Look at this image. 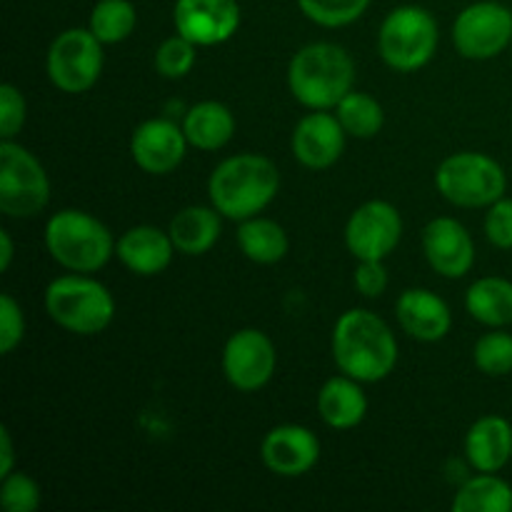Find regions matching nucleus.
<instances>
[{"label": "nucleus", "instance_id": "1", "mask_svg": "<svg viewBox=\"0 0 512 512\" xmlns=\"http://www.w3.org/2000/svg\"><path fill=\"white\" fill-rule=\"evenodd\" d=\"M330 348L340 373L360 383H380L398 365V338L373 310L353 308L340 315Z\"/></svg>", "mask_w": 512, "mask_h": 512}, {"label": "nucleus", "instance_id": "2", "mask_svg": "<svg viewBox=\"0 0 512 512\" xmlns=\"http://www.w3.org/2000/svg\"><path fill=\"white\" fill-rule=\"evenodd\" d=\"M280 190V173L265 155L240 153L225 158L208 180L210 203L223 218L243 220L263 213Z\"/></svg>", "mask_w": 512, "mask_h": 512}, {"label": "nucleus", "instance_id": "3", "mask_svg": "<svg viewBox=\"0 0 512 512\" xmlns=\"http://www.w3.org/2000/svg\"><path fill=\"white\" fill-rule=\"evenodd\" d=\"M353 83V58L335 43L305 45L288 65L290 93L310 110H335V105L353 90Z\"/></svg>", "mask_w": 512, "mask_h": 512}, {"label": "nucleus", "instance_id": "4", "mask_svg": "<svg viewBox=\"0 0 512 512\" xmlns=\"http://www.w3.org/2000/svg\"><path fill=\"white\" fill-rule=\"evenodd\" d=\"M45 248L70 273H95L113 258L115 240L95 215L65 208L45 223Z\"/></svg>", "mask_w": 512, "mask_h": 512}, {"label": "nucleus", "instance_id": "5", "mask_svg": "<svg viewBox=\"0 0 512 512\" xmlns=\"http://www.w3.org/2000/svg\"><path fill=\"white\" fill-rule=\"evenodd\" d=\"M50 320L75 335H98L113 323L115 300L110 290L85 273L60 275L45 288Z\"/></svg>", "mask_w": 512, "mask_h": 512}, {"label": "nucleus", "instance_id": "6", "mask_svg": "<svg viewBox=\"0 0 512 512\" xmlns=\"http://www.w3.org/2000/svg\"><path fill=\"white\" fill-rule=\"evenodd\" d=\"M438 43V20L420 5H400L390 10L378 33L380 58L398 73L425 68L433 60Z\"/></svg>", "mask_w": 512, "mask_h": 512}, {"label": "nucleus", "instance_id": "7", "mask_svg": "<svg viewBox=\"0 0 512 512\" xmlns=\"http://www.w3.org/2000/svg\"><path fill=\"white\" fill-rule=\"evenodd\" d=\"M435 188L458 208H490L508 188L503 165L485 153H453L435 170Z\"/></svg>", "mask_w": 512, "mask_h": 512}, {"label": "nucleus", "instance_id": "8", "mask_svg": "<svg viewBox=\"0 0 512 512\" xmlns=\"http://www.w3.org/2000/svg\"><path fill=\"white\" fill-rule=\"evenodd\" d=\"M50 200V180L40 160L15 140L0 143V210L8 218H35Z\"/></svg>", "mask_w": 512, "mask_h": 512}, {"label": "nucleus", "instance_id": "9", "mask_svg": "<svg viewBox=\"0 0 512 512\" xmlns=\"http://www.w3.org/2000/svg\"><path fill=\"white\" fill-rule=\"evenodd\" d=\"M103 43L90 28H68L48 48V78L58 90L70 95L93 88L103 73Z\"/></svg>", "mask_w": 512, "mask_h": 512}, {"label": "nucleus", "instance_id": "10", "mask_svg": "<svg viewBox=\"0 0 512 512\" xmlns=\"http://www.w3.org/2000/svg\"><path fill=\"white\" fill-rule=\"evenodd\" d=\"M512 43V10L498 0H478L460 10L453 45L463 58L490 60Z\"/></svg>", "mask_w": 512, "mask_h": 512}, {"label": "nucleus", "instance_id": "11", "mask_svg": "<svg viewBox=\"0 0 512 512\" xmlns=\"http://www.w3.org/2000/svg\"><path fill=\"white\" fill-rule=\"evenodd\" d=\"M403 238V218L388 200H368L345 225V245L355 260H385Z\"/></svg>", "mask_w": 512, "mask_h": 512}, {"label": "nucleus", "instance_id": "12", "mask_svg": "<svg viewBox=\"0 0 512 512\" xmlns=\"http://www.w3.org/2000/svg\"><path fill=\"white\" fill-rule=\"evenodd\" d=\"M278 365L273 340L258 328H243L223 348V373L240 393H255L270 383Z\"/></svg>", "mask_w": 512, "mask_h": 512}, {"label": "nucleus", "instance_id": "13", "mask_svg": "<svg viewBox=\"0 0 512 512\" xmlns=\"http://www.w3.org/2000/svg\"><path fill=\"white\" fill-rule=\"evenodd\" d=\"M243 10L238 0H175V33L200 48L228 43L240 28Z\"/></svg>", "mask_w": 512, "mask_h": 512}, {"label": "nucleus", "instance_id": "14", "mask_svg": "<svg viewBox=\"0 0 512 512\" xmlns=\"http://www.w3.org/2000/svg\"><path fill=\"white\" fill-rule=\"evenodd\" d=\"M188 138L173 120L153 118L140 123L130 138V155L135 165L150 175H168L185 160Z\"/></svg>", "mask_w": 512, "mask_h": 512}, {"label": "nucleus", "instance_id": "15", "mask_svg": "<svg viewBox=\"0 0 512 512\" xmlns=\"http://www.w3.org/2000/svg\"><path fill=\"white\" fill-rule=\"evenodd\" d=\"M260 458L270 473L280 478H300L318 465L320 440L303 425H278L263 438Z\"/></svg>", "mask_w": 512, "mask_h": 512}, {"label": "nucleus", "instance_id": "16", "mask_svg": "<svg viewBox=\"0 0 512 512\" xmlns=\"http://www.w3.org/2000/svg\"><path fill=\"white\" fill-rule=\"evenodd\" d=\"M345 128L338 115L328 110H313L293 130V155L300 165L310 170H325L340 160L345 150Z\"/></svg>", "mask_w": 512, "mask_h": 512}, {"label": "nucleus", "instance_id": "17", "mask_svg": "<svg viewBox=\"0 0 512 512\" xmlns=\"http://www.w3.org/2000/svg\"><path fill=\"white\" fill-rule=\"evenodd\" d=\"M423 250L430 268L443 278H463L475 263V243L455 218H435L423 230Z\"/></svg>", "mask_w": 512, "mask_h": 512}, {"label": "nucleus", "instance_id": "18", "mask_svg": "<svg viewBox=\"0 0 512 512\" xmlns=\"http://www.w3.org/2000/svg\"><path fill=\"white\" fill-rule=\"evenodd\" d=\"M395 318L410 338L438 343L450 333L453 315L448 303L428 288H408L395 303Z\"/></svg>", "mask_w": 512, "mask_h": 512}, {"label": "nucleus", "instance_id": "19", "mask_svg": "<svg viewBox=\"0 0 512 512\" xmlns=\"http://www.w3.org/2000/svg\"><path fill=\"white\" fill-rule=\"evenodd\" d=\"M115 255L130 273L153 278L173 263L175 245L165 230L155 228V225H135L120 235V240L115 243Z\"/></svg>", "mask_w": 512, "mask_h": 512}, {"label": "nucleus", "instance_id": "20", "mask_svg": "<svg viewBox=\"0 0 512 512\" xmlns=\"http://www.w3.org/2000/svg\"><path fill=\"white\" fill-rule=\"evenodd\" d=\"M465 455L478 473H500L512 460V425L503 415H483L465 435Z\"/></svg>", "mask_w": 512, "mask_h": 512}, {"label": "nucleus", "instance_id": "21", "mask_svg": "<svg viewBox=\"0 0 512 512\" xmlns=\"http://www.w3.org/2000/svg\"><path fill=\"white\" fill-rule=\"evenodd\" d=\"M318 413L333 430H353L368 415V398L363 383L350 375H335L325 380L318 393Z\"/></svg>", "mask_w": 512, "mask_h": 512}, {"label": "nucleus", "instance_id": "22", "mask_svg": "<svg viewBox=\"0 0 512 512\" xmlns=\"http://www.w3.org/2000/svg\"><path fill=\"white\" fill-rule=\"evenodd\" d=\"M185 138L198 150H220L233 140L235 115L228 105L218 100H203L195 103L183 118Z\"/></svg>", "mask_w": 512, "mask_h": 512}, {"label": "nucleus", "instance_id": "23", "mask_svg": "<svg viewBox=\"0 0 512 512\" xmlns=\"http://www.w3.org/2000/svg\"><path fill=\"white\" fill-rule=\"evenodd\" d=\"M220 218L223 215L213 205H188L180 210L168 228L175 250L190 258L208 253L220 238Z\"/></svg>", "mask_w": 512, "mask_h": 512}, {"label": "nucleus", "instance_id": "24", "mask_svg": "<svg viewBox=\"0 0 512 512\" xmlns=\"http://www.w3.org/2000/svg\"><path fill=\"white\" fill-rule=\"evenodd\" d=\"M470 318L488 328H505L512 323V280L488 275L475 280L465 293Z\"/></svg>", "mask_w": 512, "mask_h": 512}, {"label": "nucleus", "instance_id": "25", "mask_svg": "<svg viewBox=\"0 0 512 512\" xmlns=\"http://www.w3.org/2000/svg\"><path fill=\"white\" fill-rule=\"evenodd\" d=\"M238 245L248 260L258 265H273L288 255V233L270 218H248L238 228Z\"/></svg>", "mask_w": 512, "mask_h": 512}, {"label": "nucleus", "instance_id": "26", "mask_svg": "<svg viewBox=\"0 0 512 512\" xmlns=\"http://www.w3.org/2000/svg\"><path fill=\"white\" fill-rule=\"evenodd\" d=\"M453 512H512V485L495 473L465 480L453 498Z\"/></svg>", "mask_w": 512, "mask_h": 512}, {"label": "nucleus", "instance_id": "27", "mask_svg": "<svg viewBox=\"0 0 512 512\" xmlns=\"http://www.w3.org/2000/svg\"><path fill=\"white\" fill-rule=\"evenodd\" d=\"M335 115H338L340 125L350 138L368 140L383 130L385 125V110L373 95L360 93V90H350L338 105H335Z\"/></svg>", "mask_w": 512, "mask_h": 512}, {"label": "nucleus", "instance_id": "28", "mask_svg": "<svg viewBox=\"0 0 512 512\" xmlns=\"http://www.w3.org/2000/svg\"><path fill=\"white\" fill-rule=\"evenodd\" d=\"M138 25V10L130 0H98L90 10L88 28L103 45L123 43Z\"/></svg>", "mask_w": 512, "mask_h": 512}, {"label": "nucleus", "instance_id": "29", "mask_svg": "<svg viewBox=\"0 0 512 512\" xmlns=\"http://www.w3.org/2000/svg\"><path fill=\"white\" fill-rule=\"evenodd\" d=\"M305 18L323 28H343L368 10L370 0H298Z\"/></svg>", "mask_w": 512, "mask_h": 512}, {"label": "nucleus", "instance_id": "30", "mask_svg": "<svg viewBox=\"0 0 512 512\" xmlns=\"http://www.w3.org/2000/svg\"><path fill=\"white\" fill-rule=\"evenodd\" d=\"M473 360L478 365L480 373L490 375V378H503L512 373V335L495 330V333H485L483 338L475 343Z\"/></svg>", "mask_w": 512, "mask_h": 512}, {"label": "nucleus", "instance_id": "31", "mask_svg": "<svg viewBox=\"0 0 512 512\" xmlns=\"http://www.w3.org/2000/svg\"><path fill=\"white\" fill-rule=\"evenodd\" d=\"M195 60H198V45L180 33L163 40L155 50V70L170 80L185 78L195 68Z\"/></svg>", "mask_w": 512, "mask_h": 512}, {"label": "nucleus", "instance_id": "32", "mask_svg": "<svg viewBox=\"0 0 512 512\" xmlns=\"http://www.w3.org/2000/svg\"><path fill=\"white\" fill-rule=\"evenodd\" d=\"M0 503L8 512H35L40 505V485L25 473H10L0 485Z\"/></svg>", "mask_w": 512, "mask_h": 512}, {"label": "nucleus", "instance_id": "33", "mask_svg": "<svg viewBox=\"0 0 512 512\" xmlns=\"http://www.w3.org/2000/svg\"><path fill=\"white\" fill-rule=\"evenodd\" d=\"M25 335V315L13 295H0V353H13Z\"/></svg>", "mask_w": 512, "mask_h": 512}, {"label": "nucleus", "instance_id": "34", "mask_svg": "<svg viewBox=\"0 0 512 512\" xmlns=\"http://www.w3.org/2000/svg\"><path fill=\"white\" fill-rule=\"evenodd\" d=\"M25 115L28 108L23 93L10 83L0 85V138L13 140L23 130Z\"/></svg>", "mask_w": 512, "mask_h": 512}, {"label": "nucleus", "instance_id": "35", "mask_svg": "<svg viewBox=\"0 0 512 512\" xmlns=\"http://www.w3.org/2000/svg\"><path fill=\"white\" fill-rule=\"evenodd\" d=\"M485 238L500 250H512V198H500L485 213Z\"/></svg>", "mask_w": 512, "mask_h": 512}, {"label": "nucleus", "instance_id": "36", "mask_svg": "<svg viewBox=\"0 0 512 512\" xmlns=\"http://www.w3.org/2000/svg\"><path fill=\"white\" fill-rule=\"evenodd\" d=\"M355 290L363 298H378L388 288V270H385L383 260H358V268L353 275Z\"/></svg>", "mask_w": 512, "mask_h": 512}, {"label": "nucleus", "instance_id": "37", "mask_svg": "<svg viewBox=\"0 0 512 512\" xmlns=\"http://www.w3.org/2000/svg\"><path fill=\"white\" fill-rule=\"evenodd\" d=\"M15 465V453H13V438H10V430L0 428V478L13 473Z\"/></svg>", "mask_w": 512, "mask_h": 512}, {"label": "nucleus", "instance_id": "38", "mask_svg": "<svg viewBox=\"0 0 512 512\" xmlns=\"http://www.w3.org/2000/svg\"><path fill=\"white\" fill-rule=\"evenodd\" d=\"M13 263V238L8 230H0V270H8Z\"/></svg>", "mask_w": 512, "mask_h": 512}]
</instances>
